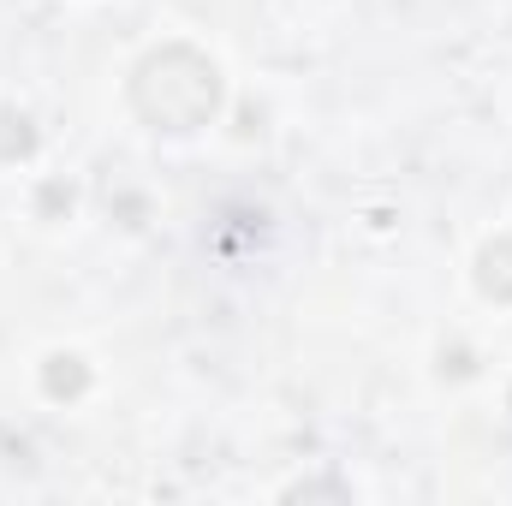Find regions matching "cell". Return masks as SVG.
I'll list each match as a JSON object with an SVG mask.
<instances>
[{
	"label": "cell",
	"instance_id": "cell-3",
	"mask_svg": "<svg viewBox=\"0 0 512 506\" xmlns=\"http://www.w3.org/2000/svg\"><path fill=\"white\" fill-rule=\"evenodd\" d=\"M78 387H84L78 358H48V393H78Z\"/></svg>",
	"mask_w": 512,
	"mask_h": 506
},
{
	"label": "cell",
	"instance_id": "cell-2",
	"mask_svg": "<svg viewBox=\"0 0 512 506\" xmlns=\"http://www.w3.org/2000/svg\"><path fill=\"white\" fill-rule=\"evenodd\" d=\"M477 292L495 298V304H512V239H495L477 256Z\"/></svg>",
	"mask_w": 512,
	"mask_h": 506
},
{
	"label": "cell",
	"instance_id": "cell-1",
	"mask_svg": "<svg viewBox=\"0 0 512 506\" xmlns=\"http://www.w3.org/2000/svg\"><path fill=\"white\" fill-rule=\"evenodd\" d=\"M131 108L155 131H203L221 114V72L197 48H155L131 72Z\"/></svg>",
	"mask_w": 512,
	"mask_h": 506
}]
</instances>
